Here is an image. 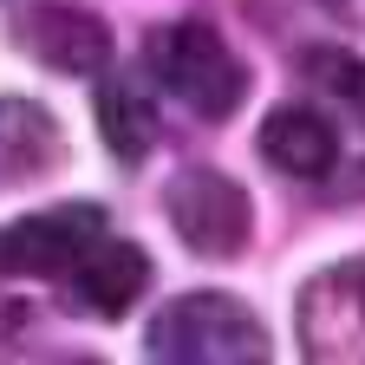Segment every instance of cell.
<instances>
[{"label":"cell","instance_id":"1","mask_svg":"<svg viewBox=\"0 0 365 365\" xmlns=\"http://www.w3.org/2000/svg\"><path fill=\"white\" fill-rule=\"evenodd\" d=\"M144 66H150V78L170 91V98L190 118H202V124L235 118V105L248 98V66L235 59V46H228L209 20L157 26L150 46H144Z\"/></svg>","mask_w":365,"mask_h":365},{"label":"cell","instance_id":"2","mask_svg":"<svg viewBox=\"0 0 365 365\" xmlns=\"http://www.w3.org/2000/svg\"><path fill=\"white\" fill-rule=\"evenodd\" d=\"M144 352L163 365H261L267 327L235 294H176L170 307H157Z\"/></svg>","mask_w":365,"mask_h":365},{"label":"cell","instance_id":"3","mask_svg":"<svg viewBox=\"0 0 365 365\" xmlns=\"http://www.w3.org/2000/svg\"><path fill=\"white\" fill-rule=\"evenodd\" d=\"M163 215L182 235L190 255H209V261H235L248 248V228H255V209H248V190L222 170H176L170 190H163Z\"/></svg>","mask_w":365,"mask_h":365},{"label":"cell","instance_id":"4","mask_svg":"<svg viewBox=\"0 0 365 365\" xmlns=\"http://www.w3.org/2000/svg\"><path fill=\"white\" fill-rule=\"evenodd\" d=\"M300 352L319 365H365V255L313 274L300 287Z\"/></svg>","mask_w":365,"mask_h":365},{"label":"cell","instance_id":"5","mask_svg":"<svg viewBox=\"0 0 365 365\" xmlns=\"http://www.w3.org/2000/svg\"><path fill=\"white\" fill-rule=\"evenodd\" d=\"M105 209L98 202H59L46 215H26L0 235V274H26V281H59V274L105 235Z\"/></svg>","mask_w":365,"mask_h":365},{"label":"cell","instance_id":"6","mask_svg":"<svg viewBox=\"0 0 365 365\" xmlns=\"http://www.w3.org/2000/svg\"><path fill=\"white\" fill-rule=\"evenodd\" d=\"M59 287H66V307L85 313V319H124L150 294V255L137 242H118L105 228V235L59 274Z\"/></svg>","mask_w":365,"mask_h":365},{"label":"cell","instance_id":"7","mask_svg":"<svg viewBox=\"0 0 365 365\" xmlns=\"http://www.w3.org/2000/svg\"><path fill=\"white\" fill-rule=\"evenodd\" d=\"M14 39L46 66V72H72V78H98L111 66V26L85 7H26L14 20Z\"/></svg>","mask_w":365,"mask_h":365},{"label":"cell","instance_id":"8","mask_svg":"<svg viewBox=\"0 0 365 365\" xmlns=\"http://www.w3.org/2000/svg\"><path fill=\"white\" fill-rule=\"evenodd\" d=\"M66 163V130L59 118L33 98H0V196L46 182Z\"/></svg>","mask_w":365,"mask_h":365},{"label":"cell","instance_id":"9","mask_svg":"<svg viewBox=\"0 0 365 365\" xmlns=\"http://www.w3.org/2000/svg\"><path fill=\"white\" fill-rule=\"evenodd\" d=\"M261 157L294 182H327L339 163V137L313 105H281L261 118Z\"/></svg>","mask_w":365,"mask_h":365},{"label":"cell","instance_id":"10","mask_svg":"<svg viewBox=\"0 0 365 365\" xmlns=\"http://www.w3.org/2000/svg\"><path fill=\"white\" fill-rule=\"evenodd\" d=\"M91 111H98V130H105L118 163H144L150 157V144H157V91L144 78H105Z\"/></svg>","mask_w":365,"mask_h":365},{"label":"cell","instance_id":"11","mask_svg":"<svg viewBox=\"0 0 365 365\" xmlns=\"http://www.w3.org/2000/svg\"><path fill=\"white\" fill-rule=\"evenodd\" d=\"M294 66H300V78H307L327 105H339L352 124H365V59H359V53H339V46H307Z\"/></svg>","mask_w":365,"mask_h":365}]
</instances>
